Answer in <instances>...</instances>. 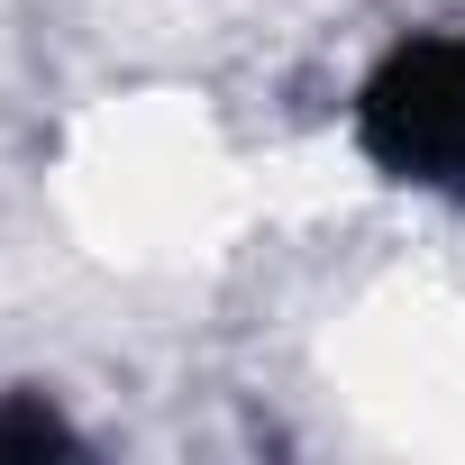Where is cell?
I'll use <instances>...</instances> for the list:
<instances>
[{
	"label": "cell",
	"mask_w": 465,
	"mask_h": 465,
	"mask_svg": "<svg viewBox=\"0 0 465 465\" xmlns=\"http://www.w3.org/2000/svg\"><path fill=\"white\" fill-rule=\"evenodd\" d=\"M347 137L383 183L420 201H465V28H401L365 64Z\"/></svg>",
	"instance_id": "cell-1"
},
{
	"label": "cell",
	"mask_w": 465,
	"mask_h": 465,
	"mask_svg": "<svg viewBox=\"0 0 465 465\" xmlns=\"http://www.w3.org/2000/svg\"><path fill=\"white\" fill-rule=\"evenodd\" d=\"M46 456H83V429L46 392H0V465H46Z\"/></svg>",
	"instance_id": "cell-2"
}]
</instances>
